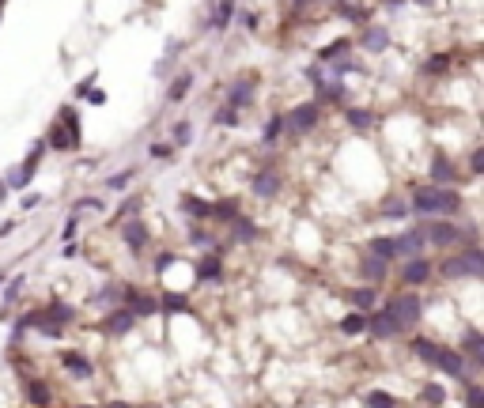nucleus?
Instances as JSON below:
<instances>
[{
    "label": "nucleus",
    "mask_w": 484,
    "mask_h": 408,
    "mask_svg": "<svg viewBox=\"0 0 484 408\" xmlns=\"http://www.w3.org/2000/svg\"><path fill=\"white\" fill-rule=\"evenodd\" d=\"M284 125H292L295 132L314 129V125H318V103H303V106H295L292 114H288V121H284Z\"/></svg>",
    "instance_id": "9d476101"
},
{
    "label": "nucleus",
    "mask_w": 484,
    "mask_h": 408,
    "mask_svg": "<svg viewBox=\"0 0 484 408\" xmlns=\"http://www.w3.org/2000/svg\"><path fill=\"white\" fill-rule=\"evenodd\" d=\"M133 178H137V170H121V174H114V178H106V185H110V190H125Z\"/></svg>",
    "instance_id": "72a5a7b5"
},
{
    "label": "nucleus",
    "mask_w": 484,
    "mask_h": 408,
    "mask_svg": "<svg viewBox=\"0 0 484 408\" xmlns=\"http://www.w3.org/2000/svg\"><path fill=\"white\" fill-rule=\"evenodd\" d=\"M151 156H156V159H167V156H171V144H151Z\"/></svg>",
    "instance_id": "a19ab883"
},
{
    "label": "nucleus",
    "mask_w": 484,
    "mask_h": 408,
    "mask_svg": "<svg viewBox=\"0 0 484 408\" xmlns=\"http://www.w3.org/2000/svg\"><path fill=\"white\" fill-rule=\"evenodd\" d=\"M432 178L439 185H446L450 178H454V167H450V159L443 156V151H435V163H432Z\"/></svg>",
    "instance_id": "aec40b11"
},
{
    "label": "nucleus",
    "mask_w": 484,
    "mask_h": 408,
    "mask_svg": "<svg viewBox=\"0 0 484 408\" xmlns=\"http://www.w3.org/2000/svg\"><path fill=\"white\" fill-rule=\"evenodd\" d=\"M363 46H367V49H382V46H386V30H382V27L367 30V35H363Z\"/></svg>",
    "instance_id": "c85d7f7f"
},
{
    "label": "nucleus",
    "mask_w": 484,
    "mask_h": 408,
    "mask_svg": "<svg viewBox=\"0 0 484 408\" xmlns=\"http://www.w3.org/2000/svg\"><path fill=\"white\" fill-rule=\"evenodd\" d=\"M0 284H4V272H0Z\"/></svg>",
    "instance_id": "c03bdc74"
},
{
    "label": "nucleus",
    "mask_w": 484,
    "mask_h": 408,
    "mask_svg": "<svg viewBox=\"0 0 484 408\" xmlns=\"http://www.w3.org/2000/svg\"><path fill=\"white\" fill-rule=\"evenodd\" d=\"M208 276H219V257H204L201 261V269H197V280H208Z\"/></svg>",
    "instance_id": "cd10ccee"
},
{
    "label": "nucleus",
    "mask_w": 484,
    "mask_h": 408,
    "mask_svg": "<svg viewBox=\"0 0 484 408\" xmlns=\"http://www.w3.org/2000/svg\"><path fill=\"white\" fill-rule=\"evenodd\" d=\"M367 333L371 337H379V340H390V337H398V333H405L401 329V322L393 317L386 306L382 310H367Z\"/></svg>",
    "instance_id": "0eeeda50"
},
{
    "label": "nucleus",
    "mask_w": 484,
    "mask_h": 408,
    "mask_svg": "<svg viewBox=\"0 0 484 408\" xmlns=\"http://www.w3.org/2000/svg\"><path fill=\"white\" fill-rule=\"evenodd\" d=\"M61 367L72 374V378H80V382H87L95 374V367H91V359H83V356H76V351H64L61 356Z\"/></svg>",
    "instance_id": "9b49d317"
},
{
    "label": "nucleus",
    "mask_w": 484,
    "mask_h": 408,
    "mask_svg": "<svg viewBox=\"0 0 484 408\" xmlns=\"http://www.w3.org/2000/svg\"><path fill=\"white\" fill-rule=\"evenodd\" d=\"M386 310L401 322V329H416V325H420V317H424V299H420V295H413V291L409 295H393V299L386 303Z\"/></svg>",
    "instance_id": "423d86ee"
},
{
    "label": "nucleus",
    "mask_w": 484,
    "mask_h": 408,
    "mask_svg": "<svg viewBox=\"0 0 484 408\" xmlns=\"http://www.w3.org/2000/svg\"><path fill=\"white\" fill-rule=\"evenodd\" d=\"M446 64H450V61L443 57V53H439L435 61H427V64H424V72H446Z\"/></svg>",
    "instance_id": "4c0bfd02"
},
{
    "label": "nucleus",
    "mask_w": 484,
    "mask_h": 408,
    "mask_svg": "<svg viewBox=\"0 0 484 408\" xmlns=\"http://www.w3.org/2000/svg\"><path fill=\"white\" fill-rule=\"evenodd\" d=\"M72 317H76V310H72L69 303H57V299H53V303L42 306V310L30 314L23 325H35L38 333H46V337H61V333H64V325H69Z\"/></svg>",
    "instance_id": "7ed1b4c3"
},
{
    "label": "nucleus",
    "mask_w": 484,
    "mask_h": 408,
    "mask_svg": "<svg viewBox=\"0 0 484 408\" xmlns=\"http://www.w3.org/2000/svg\"><path fill=\"white\" fill-rule=\"evenodd\" d=\"M277 185H280L277 174H272V170H261L258 178H254V193H258V197H272V193H277Z\"/></svg>",
    "instance_id": "5701e85b"
},
{
    "label": "nucleus",
    "mask_w": 484,
    "mask_h": 408,
    "mask_svg": "<svg viewBox=\"0 0 484 408\" xmlns=\"http://www.w3.org/2000/svg\"><path fill=\"white\" fill-rule=\"evenodd\" d=\"M190 87H193V72H182L178 80L171 83V95H167V98H171V103H178V98L190 95Z\"/></svg>",
    "instance_id": "393cba45"
},
{
    "label": "nucleus",
    "mask_w": 484,
    "mask_h": 408,
    "mask_svg": "<svg viewBox=\"0 0 484 408\" xmlns=\"http://www.w3.org/2000/svg\"><path fill=\"white\" fill-rule=\"evenodd\" d=\"M227 103L231 106H250V103H254V83H250V80H238V83H231V95H227Z\"/></svg>",
    "instance_id": "dca6fc26"
},
{
    "label": "nucleus",
    "mask_w": 484,
    "mask_h": 408,
    "mask_svg": "<svg viewBox=\"0 0 484 408\" xmlns=\"http://www.w3.org/2000/svg\"><path fill=\"white\" fill-rule=\"evenodd\" d=\"M367 253H375V257H386V261H398V246H393V238L379 235L367 242Z\"/></svg>",
    "instance_id": "a211bd4d"
},
{
    "label": "nucleus",
    "mask_w": 484,
    "mask_h": 408,
    "mask_svg": "<svg viewBox=\"0 0 484 408\" xmlns=\"http://www.w3.org/2000/svg\"><path fill=\"white\" fill-rule=\"evenodd\" d=\"M461 208L458 190H446V185H416L413 190V212L416 216H454Z\"/></svg>",
    "instance_id": "f257e3e1"
},
{
    "label": "nucleus",
    "mask_w": 484,
    "mask_h": 408,
    "mask_svg": "<svg viewBox=\"0 0 484 408\" xmlns=\"http://www.w3.org/2000/svg\"><path fill=\"white\" fill-rule=\"evenodd\" d=\"M185 299H178V295H167V310H182Z\"/></svg>",
    "instance_id": "79ce46f5"
},
{
    "label": "nucleus",
    "mask_w": 484,
    "mask_h": 408,
    "mask_svg": "<svg viewBox=\"0 0 484 408\" xmlns=\"http://www.w3.org/2000/svg\"><path fill=\"white\" fill-rule=\"evenodd\" d=\"M386 257H375V253H363V264H359V272H363V276H367V280H382V276H386Z\"/></svg>",
    "instance_id": "f3484780"
},
{
    "label": "nucleus",
    "mask_w": 484,
    "mask_h": 408,
    "mask_svg": "<svg viewBox=\"0 0 484 408\" xmlns=\"http://www.w3.org/2000/svg\"><path fill=\"white\" fill-rule=\"evenodd\" d=\"M27 397H30L35 404H50V401H53V397L46 393V385H42V382H30V385H27Z\"/></svg>",
    "instance_id": "7c9ffc66"
},
{
    "label": "nucleus",
    "mask_w": 484,
    "mask_h": 408,
    "mask_svg": "<svg viewBox=\"0 0 484 408\" xmlns=\"http://www.w3.org/2000/svg\"><path fill=\"white\" fill-rule=\"evenodd\" d=\"M190 136H193V125L190 121H178V125H174V140H178V144H190Z\"/></svg>",
    "instance_id": "c9c22d12"
},
{
    "label": "nucleus",
    "mask_w": 484,
    "mask_h": 408,
    "mask_svg": "<svg viewBox=\"0 0 484 408\" xmlns=\"http://www.w3.org/2000/svg\"><path fill=\"white\" fill-rule=\"evenodd\" d=\"M443 276L446 280H466V276H484V250L477 242H469V246H461L454 257L443 261Z\"/></svg>",
    "instance_id": "f03ea898"
},
{
    "label": "nucleus",
    "mask_w": 484,
    "mask_h": 408,
    "mask_svg": "<svg viewBox=\"0 0 484 408\" xmlns=\"http://www.w3.org/2000/svg\"><path fill=\"white\" fill-rule=\"evenodd\" d=\"M461 356H466V363H484V337L477 329H466V337H461Z\"/></svg>",
    "instance_id": "f8f14e48"
},
{
    "label": "nucleus",
    "mask_w": 484,
    "mask_h": 408,
    "mask_svg": "<svg viewBox=\"0 0 484 408\" xmlns=\"http://www.w3.org/2000/svg\"><path fill=\"white\" fill-rule=\"evenodd\" d=\"M439 348H443V344H435V340H427V337H416V340H413V351H416L424 363H435Z\"/></svg>",
    "instance_id": "4be33fe9"
},
{
    "label": "nucleus",
    "mask_w": 484,
    "mask_h": 408,
    "mask_svg": "<svg viewBox=\"0 0 484 408\" xmlns=\"http://www.w3.org/2000/svg\"><path fill=\"white\" fill-rule=\"evenodd\" d=\"M405 212H409V208H405V204H401V201H390V204H386V208H382V216H393V219H401V216H405Z\"/></svg>",
    "instance_id": "e433bc0d"
},
{
    "label": "nucleus",
    "mask_w": 484,
    "mask_h": 408,
    "mask_svg": "<svg viewBox=\"0 0 484 408\" xmlns=\"http://www.w3.org/2000/svg\"><path fill=\"white\" fill-rule=\"evenodd\" d=\"M363 404H375V408H393V404H398V397H390V393H382V390H371V393H363Z\"/></svg>",
    "instance_id": "a878e982"
},
{
    "label": "nucleus",
    "mask_w": 484,
    "mask_h": 408,
    "mask_svg": "<svg viewBox=\"0 0 484 408\" xmlns=\"http://www.w3.org/2000/svg\"><path fill=\"white\" fill-rule=\"evenodd\" d=\"M466 390H469V393H466V401H469V404H480V401H484L480 385H466Z\"/></svg>",
    "instance_id": "58836bf2"
},
{
    "label": "nucleus",
    "mask_w": 484,
    "mask_h": 408,
    "mask_svg": "<svg viewBox=\"0 0 484 408\" xmlns=\"http://www.w3.org/2000/svg\"><path fill=\"white\" fill-rule=\"evenodd\" d=\"M121 238H125L129 242V246H133V250H140V246H144V223H125V227H121Z\"/></svg>",
    "instance_id": "b1692460"
},
{
    "label": "nucleus",
    "mask_w": 484,
    "mask_h": 408,
    "mask_svg": "<svg viewBox=\"0 0 484 408\" xmlns=\"http://www.w3.org/2000/svg\"><path fill=\"white\" fill-rule=\"evenodd\" d=\"M427 280H432V264L416 253V257H409V264L401 269V284H409V288H424Z\"/></svg>",
    "instance_id": "6e6552de"
},
{
    "label": "nucleus",
    "mask_w": 484,
    "mask_h": 408,
    "mask_svg": "<svg viewBox=\"0 0 484 408\" xmlns=\"http://www.w3.org/2000/svg\"><path fill=\"white\" fill-rule=\"evenodd\" d=\"M420 231H424V238L435 242V246H458V242L466 238V231H461L458 223H450L446 216H424Z\"/></svg>",
    "instance_id": "39448f33"
},
{
    "label": "nucleus",
    "mask_w": 484,
    "mask_h": 408,
    "mask_svg": "<svg viewBox=\"0 0 484 408\" xmlns=\"http://www.w3.org/2000/svg\"><path fill=\"white\" fill-rule=\"evenodd\" d=\"M340 333H348V337L367 333V314H363V310H352L348 317H340Z\"/></svg>",
    "instance_id": "6ab92c4d"
},
{
    "label": "nucleus",
    "mask_w": 484,
    "mask_h": 408,
    "mask_svg": "<svg viewBox=\"0 0 484 408\" xmlns=\"http://www.w3.org/2000/svg\"><path fill=\"white\" fill-rule=\"evenodd\" d=\"M348 303L356 306V310L367 314V310H375V291H371V288H356V291H348Z\"/></svg>",
    "instance_id": "412c9836"
},
{
    "label": "nucleus",
    "mask_w": 484,
    "mask_h": 408,
    "mask_svg": "<svg viewBox=\"0 0 484 408\" xmlns=\"http://www.w3.org/2000/svg\"><path fill=\"white\" fill-rule=\"evenodd\" d=\"M80 140L83 136H80V117H76V110L72 106L57 110V121H53L46 144H53L57 151H76V148H80Z\"/></svg>",
    "instance_id": "20e7f679"
},
{
    "label": "nucleus",
    "mask_w": 484,
    "mask_h": 408,
    "mask_svg": "<svg viewBox=\"0 0 484 408\" xmlns=\"http://www.w3.org/2000/svg\"><path fill=\"white\" fill-rule=\"evenodd\" d=\"M216 125H227V129H231V125H238V106H231V103H227V106L216 114Z\"/></svg>",
    "instance_id": "473e14b6"
},
{
    "label": "nucleus",
    "mask_w": 484,
    "mask_h": 408,
    "mask_svg": "<svg viewBox=\"0 0 484 408\" xmlns=\"http://www.w3.org/2000/svg\"><path fill=\"white\" fill-rule=\"evenodd\" d=\"M420 397H424L427 404H443V401H446V393H443V385H439V382L424 385V393H420Z\"/></svg>",
    "instance_id": "2f4dec72"
},
{
    "label": "nucleus",
    "mask_w": 484,
    "mask_h": 408,
    "mask_svg": "<svg viewBox=\"0 0 484 408\" xmlns=\"http://www.w3.org/2000/svg\"><path fill=\"white\" fill-rule=\"evenodd\" d=\"M432 367H439L443 374H450V378H466V356H461V351L439 348V356H435Z\"/></svg>",
    "instance_id": "1a4fd4ad"
},
{
    "label": "nucleus",
    "mask_w": 484,
    "mask_h": 408,
    "mask_svg": "<svg viewBox=\"0 0 484 408\" xmlns=\"http://www.w3.org/2000/svg\"><path fill=\"white\" fill-rule=\"evenodd\" d=\"M231 16H235V0H216L212 16H208V27H212V30H227Z\"/></svg>",
    "instance_id": "4468645a"
},
{
    "label": "nucleus",
    "mask_w": 484,
    "mask_h": 408,
    "mask_svg": "<svg viewBox=\"0 0 484 408\" xmlns=\"http://www.w3.org/2000/svg\"><path fill=\"white\" fill-rule=\"evenodd\" d=\"M348 121H352V129H367L371 114H367V110H348Z\"/></svg>",
    "instance_id": "f704fd0d"
},
{
    "label": "nucleus",
    "mask_w": 484,
    "mask_h": 408,
    "mask_svg": "<svg viewBox=\"0 0 484 408\" xmlns=\"http://www.w3.org/2000/svg\"><path fill=\"white\" fill-rule=\"evenodd\" d=\"M393 246H398V257H416L424 250V231H405L393 238Z\"/></svg>",
    "instance_id": "ddd939ff"
},
{
    "label": "nucleus",
    "mask_w": 484,
    "mask_h": 408,
    "mask_svg": "<svg viewBox=\"0 0 484 408\" xmlns=\"http://www.w3.org/2000/svg\"><path fill=\"white\" fill-rule=\"evenodd\" d=\"M284 132V117H272L269 125H265V132H261V144H272V140H277Z\"/></svg>",
    "instance_id": "c756f323"
},
{
    "label": "nucleus",
    "mask_w": 484,
    "mask_h": 408,
    "mask_svg": "<svg viewBox=\"0 0 484 408\" xmlns=\"http://www.w3.org/2000/svg\"><path fill=\"white\" fill-rule=\"evenodd\" d=\"M137 325V314L133 310H117V314H110L106 317V322H103V329H106V333H129V329H133Z\"/></svg>",
    "instance_id": "2eb2a0df"
},
{
    "label": "nucleus",
    "mask_w": 484,
    "mask_h": 408,
    "mask_svg": "<svg viewBox=\"0 0 484 408\" xmlns=\"http://www.w3.org/2000/svg\"><path fill=\"white\" fill-rule=\"evenodd\" d=\"M19 291H23V276H19V280L12 284V288H8V303H16V299H19Z\"/></svg>",
    "instance_id": "ea45409f"
},
{
    "label": "nucleus",
    "mask_w": 484,
    "mask_h": 408,
    "mask_svg": "<svg viewBox=\"0 0 484 408\" xmlns=\"http://www.w3.org/2000/svg\"><path fill=\"white\" fill-rule=\"evenodd\" d=\"M182 204H185V212H190V216H208V208H212V204L197 201L193 193H182Z\"/></svg>",
    "instance_id": "bb28decb"
},
{
    "label": "nucleus",
    "mask_w": 484,
    "mask_h": 408,
    "mask_svg": "<svg viewBox=\"0 0 484 408\" xmlns=\"http://www.w3.org/2000/svg\"><path fill=\"white\" fill-rule=\"evenodd\" d=\"M38 201H42V197H38V193H30V197H23V208H27V212H30V208H35Z\"/></svg>",
    "instance_id": "37998d69"
}]
</instances>
